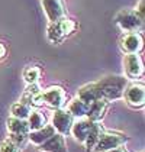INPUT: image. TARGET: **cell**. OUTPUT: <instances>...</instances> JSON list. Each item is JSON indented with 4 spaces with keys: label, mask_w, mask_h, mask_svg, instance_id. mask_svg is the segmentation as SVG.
Here are the masks:
<instances>
[{
    "label": "cell",
    "mask_w": 145,
    "mask_h": 152,
    "mask_svg": "<svg viewBox=\"0 0 145 152\" xmlns=\"http://www.w3.org/2000/svg\"><path fill=\"white\" fill-rule=\"evenodd\" d=\"M42 100L45 104L57 110V109H62V106L67 102V97L62 87L52 86V87H48L47 90H42Z\"/></svg>",
    "instance_id": "cell-6"
},
{
    "label": "cell",
    "mask_w": 145,
    "mask_h": 152,
    "mask_svg": "<svg viewBox=\"0 0 145 152\" xmlns=\"http://www.w3.org/2000/svg\"><path fill=\"white\" fill-rule=\"evenodd\" d=\"M106 112H108V102L103 100V99H99V100L89 104L86 117L92 122H100L105 117Z\"/></svg>",
    "instance_id": "cell-14"
},
{
    "label": "cell",
    "mask_w": 145,
    "mask_h": 152,
    "mask_svg": "<svg viewBox=\"0 0 145 152\" xmlns=\"http://www.w3.org/2000/svg\"><path fill=\"white\" fill-rule=\"evenodd\" d=\"M108 152H128L126 151V148L125 146H119V148H115V149H110Z\"/></svg>",
    "instance_id": "cell-26"
},
{
    "label": "cell",
    "mask_w": 145,
    "mask_h": 152,
    "mask_svg": "<svg viewBox=\"0 0 145 152\" xmlns=\"http://www.w3.org/2000/svg\"><path fill=\"white\" fill-rule=\"evenodd\" d=\"M21 103L26 106H35V107H41L44 106V100H42V90L41 87L36 84H29L23 91V96L21 99Z\"/></svg>",
    "instance_id": "cell-11"
},
{
    "label": "cell",
    "mask_w": 145,
    "mask_h": 152,
    "mask_svg": "<svg viewBox=\"0 0 145 152\" xmlns=\"http://www.w3.org/2000/svg\"><path fill=\"white\" fill-rule=\"evenodd\" d=\"M97 90L100 99L112 102L123 97V91L128 86V78L122 75H108L97 81Z\"/></svg>",
    "instance_id": "cell-1"
},
{
    "label": "cell",
    "mask_w": 145,
    "mask_h": 152,
    "mask_svg": "<svg viewBox=\"0 0 145 152\" xmlns=\"http://www.w3.org/2000/svg\"><path fill=\"white\" fill-rule=\"evenodd\" d=\"M19 151H21V146L16 145V143L10 139L3 140L1 145H0V152H19Z\"/></svg>",
    "instance_id": "cell-23"
},
{
    "label": "cell",
    "mask_w": 145,
    "mask_h": 152,
    "mask_svg": "<svg viewBox=\"0 0 145 152\" xmlns=\"http://www.w3.org/2000/svg\"><path fill=\"white\" fill-rule=\"evenodd\" d=\"M7 130H9V135H10L9 139L13 140L19 146L23 145V142L28 139V135L31 132L29 126H28V122L22 120V119H16V117L7 119Z\"/></svg>",
    "instance_id": "cell-5"
},
{
    "label": "cell",
    "mask_w": 145,
    "mask_h": 152,
    "mask_svg": "<svg viewBox=\"0 0 145 152\" xmlns=\"http://www.w3.org/2000/svg\"><path fill=\"white\" fill-rule=\"evenodd\" d=\"M115 22L125 32H138L142 29L144 20L135 13V10L123 9L115 16Z\"/></svg>",
    "instance_id": "cell-4"
},
{
    "label": "cell",
    "mask_w": 145,
    "mask_h": 152,
    "mask_svg": "<svg viewBox=\"0 0 145 152\" xmlns=\"http://www.w3.org/2000/svg\"><path fill=\"white\" fill-rule=\"evenodd\" d=\"M75 31V22L64 16L55 22H49V26L47 29V36L48 41L52 44H60L62 42L67 36H70Z\"/></svg>",
    "instance_id": "cell-2"
},
{
    "label": "cell",
    "mask_w": 145,
    "mask_h": 152,
    "mask_svg": "<svg viewBox=\"0 0 145 152\" xmlns=\"http://www.w3.org/2000/svg\"><path fill=\"white\" fill-rule=\"evenodd\" d=\"M135 13L144 20V0H139V4H138V7L135 9Z\"/></svg>",
    "instance_id": "cell-24"
},
{
    "label": "cell",
    "mask_w": 145,
    "mask_h": 152,
    "mask_svg": "<svg viewBox=\"0 0 145 152\" xmlns=\"http://www.w3.org/2000/svg\"><path fill=\"white\" fill-rule=\"evenodd\" d=\"M93 125H94V122L89 120L87 117H81V119H77L75 122H72V126H71V130H70V133H71L72 136H74V139H75V140H78V142L84 143L86 138H87L89 132L92 130Z\"/></svg>",
    "instance_id": "cell-12"
},
{
    "label": "cell",
    "mask_w": 145,
    "mask_h": 152,
    "mask_svg": "<svg viewBox=\"0 0 145 152\" xmlns=\"http://www.w3.org/2000/svg\"><path fill=\"white\" fill-rule=\"evenodd\" d=\"M103 132H105L103 126H102L99 122H94L93 128L89 132V135H87V138H86V140H84L86 148H87V149H93V148L96 146V143L99 142V139H100V136H102Z\"/></svg>",
    "instance_id": "cell-19"
},
{
    "label": "cell",
    "mask_w": 145,
    "mask_h": 152,
    "mask_svg": "<svg viewBox=\"0 0 145 152\" xmlns=\"http://www.w3.org/2000/svg\"><path fill=\"white\" fill-rule=\"evenodd\" d=\"M31 107L29 106L23 104V103H15V104L10 107V113H12V117H16V119H22V120H26L29 115H31Z\"/></svg>",
    "instance_id": "cell-21"
},
{
    "label": "cell",
    "mask_w": 145,
    "mask_h": 152,
    "mask_svg": "<svg viewBox=\"0 0 145 152\" xmlns=\"http://www.w3.org/2000/svg\"><path fill=\"white\" fill-rule=\"evenodd\" d=\"M26 122H28V126H29V130L31 132H34V130H38V129L44 128L45 125H47V119L45 116L41 113V112H31V115L29 117L26 119Z\"/></svg>",
    "instance_id": "cell-20"
},
{
    "label": "cell",
    "mask_w": 145,
    "mask_h": 152,
    "mask_svg": "<svg viewBox=\"0 0 145 152\" xmlns=\"http://www.w3.org/2000/svg\"><path fill=\"white\" fill-rule=\"evenodd\" d=\"M57 132H55V129L52 128V125H45L44 128L38 129V130H34V132H29V135H28V138L29 140L32 142V143H35V145H42L45 140H48L51 136H54Z\"/></svg>",
    "instance_id": "cell-16"
},
{
    "label": "cell",
    "mask_w": 145,
    "mask_h": 152,
    "mask_svg": "<svg viewBox=\"0 0 145 152\" xmlns=\"http://www.w3.org/2000/svg\"><path fill=\"white\" fill-rule=\"evenodd\" d=\"M72 122H74V117L64 109H57L52 115V128L55 129L57 133H60L62 136L70 133Z\"/></svg>",
    "instance_id": "cell-8"
},
{
    "label": "cell",
    "mask_w": 145,
    "mask_h": 152,
    "mask_svg": "<svg viewBox=\"0 0 145 152\" xmlns=\"http://www.w3.org/2000/svg\"><path fill=\"white\" fill-rule=\"evenodd\" d=\"M41 77V70L38 67H28L23 70V78L28 84H36Z\"/></svg>",
    "instance_id": "cell-22"
},
{
    "label": "cell",
    "mask_w": 145,
    "mask_h": 152,
    "mask_svg": "<svg viewBox=\"0 0 145 152\" xmlns=\"http://www.w3.org/2000/svg\"><path fill=\"white\" fill-rule=\"evenodd\" d=\"M123 65H125V72H126V78H141L144 74V62L142 58L138 54H128L125 55L123 59Z\"/></svg>",
    "instance_id": "cell-9"
},
{
    "label": "cell",
    "mask_w": 145,
    "mask_h": 152,
    "mask_svg": "<svg viewBox=\"0 0 145 152\" xmlns=\"http://www.w3.org/2000/svg\"><path fill=\"white\" fill-rule=\"evenodd\" d=\"M121 49L128 54H138L144 47V38L139 32H126L119 41Z\"/></svg>",
    "instance_id": "cell-7"
},
{
    "label": "cell",
    "mask_w": 145,
    "mask_h": 152,
    "mask_svg": "<svg viewBox=\"0 0 145 152\" xmlns=\"http://www.w3.org/2000/svg\"><path fill=\"white\" fill-rule=\"evenodd\" d=\"M87 109H89V104H86L84 102H81L78 97H75L74 100H71V102L68 103V109H67V112H68L72 117L81 119V117H86Z\"/></svg>",
    "instance_id": "cell-18"
},
{
    "label": "cell",
    "mask_w": 145,
    "mask_h": 152,
    "mask_svg": "<svg viewBox=\"0 0 145 152\" xmlns=\"http://www.w3.org/2000/svg\"><path fill=\"white\" fill-rule=\"evenodd\" d=\"M128 140H129V138L125 133L113 132V130H106V132L102 133L100 139H99V142L96 143V146L93 149L96 152H108L110 149L123 146Z\"/></svg>",
    "instance_id": "cell-3"
},
{
    "label": "cell",
    "mask_w": 145,
    "mask_h": 152,
    "mask_svg": "<svg viewBox=\"0 0 145 152\" xmlns=\"http://www.w3.org/2000/svg\"><path fill=\"white\" fill-rule=\"evenodd\" d=\"M123 97L126 100V103L133 107V109H141L145 103V90L142 84H131L126 86Z\"/></svg>",
    "instance_id": "cell-10"
},
{
    "label": "cell",
    "mask_w": 145,
    "mask_h": 152,
    "mask_svg": "<svg viewBox=\"0 0 145 152\" xmlns=\"http://www.w3.org/2000/svg\"><path fill=\"white\" fill-rule=\"evenodd\" d=\"M42 6L49 22H55L65 16V10L61 0H42Z\"/></svg>",
    "instance_id": "cell-13"
},
{
    "label": "cell",
    "mask_w": 145,
    "mask_h": 152,
    "mask_svg": "<svg viewBox=\"0 0 145 152\" xmlns=\"http://www.w3.org/2000/svg\"><path fill=\"white\" fill-rule=\"evenodd\" d=\"M4 55H6V47L3 44H0V59L4 58Z\"/></svg>",
    "instance_id": "cell-25"
},
{
    "label": "cell",
    "mask_w": 145,
    "mask_h": 152,
    "mask_svg": "<svg viewBox=\"0 0 145 152\" xmlns=\"http://www.w3.org/2000/svg\"><path fill=\"white\" fill-rule=\"evenodd\" d=\"M78 99H80L81 102H84L86 104H90V103L99 100L100 96H99V90H97L96 83H90V84L83 86V87L78 90Z\"/></svg>",
    "instance_id": "cell-17"
},
{
    "label": "cell",
    "mask_w": 145,
    "mask_h": 152,
    "mask_svg": "<svg viewBox=\"0 0 145 152\" xmlns=\"http://www.w3.org/2000/svg\"><path fill=\"white\" fill-rule=\"evenodd\" d=\"M39 149L44 152H68L67 145H65V139L60 133H55L48 140H45L42 145H39Z\"/></svg>",
    "instance_id": "cell-15"
}]
</instances>
